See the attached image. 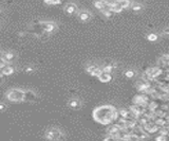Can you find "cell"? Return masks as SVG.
Segmentation results:
<instances>
[{
  "instance_id": "obj_2",
  "label": "cell",
  "mask_w": 169,
  "mask_h": 141,
  "mask_svg": "<svg viewBox=\"0 0 169 141\" xmlns=\"http://www.w3.org/2000/svg\"><path fill=\"white\" fill-rule=\"evenodd\" d=\"M44 139L47 141H63L66 139V134L61 129L56 126L49 127L44 132Z\"/></svg>"
},
{
  "instance_id": "obj_17",
  "label": "cell",
  "mask_w": 169,
  "mask_h": 141,
  "mask_svg": "<svg viewBox=\"0 0 169 141\" xmlns=\"http://www.w3.org/2000/svg\"><path fill=\"white\" fill-rule=\"evenodd\" d=\"M117 2L121 4L123 8H128L131 6V2H130V0H117Z\"/></svg>"
},
{
  "instance_id": "obj_4",
  "label": "cell",
  "mask_w": 169,
  "mask_h": 141,
  "mask_svg": "<svg viewBox=\"0 0 169 141\" xmlns=\"http://www.w3.org/2000/svg\"><path fill=\"white\" fill-rule=\"evenodd\" d=\"M86 71L89 74H91V76L98 78V76L102 74V70L100 69V67L97 64H88V65L86 66Z\"/></svg>"
},
{
  "instance_id": "obj_13",
  "label": "cell",
  "mask_w": 169,
  "mask_h": 141,
  "mask_svg": "<svg viewBox=\"0 0 169 141\" xmlns=\"http://www.w3.org/2000/svg\"><path fill=\"white\" fill-rule=\"evenodd\" d=\"M65 11L68 13V14H74V13L77 11V6H76V4H74V3H68L65 8Z\"/></svg>"
},
{
  "instance_id": "obj_1",
  "label": "cell",
  "mask_w": 169,
  "mask_h": 141,
  "mask_svg": "<svg viewBox=\"0 0 169 141\" xmlns=\"http://www.w3.org/2000/svg\"><path fill=\"white\" fill-rule=\"evenodd\" d=\"M119 112L112 105H102L96 107L92 112L94 121L99 124L108 125L114 120H116Z\"/></svg>"
},
{
  "instance_id": "obj_11",
  "label": "cell",
  "mask_w": 169,
  "mask_h": 141,
  "mask_svg": "<svg viewBox=\"0 0 169 141\" xmlns=\"http://www.w3.org/2000/svg\"><path fill=\"white\" fill-rule=\"evenodd\" d=\"M98 80L100 81L102 83H108L110 82L111 80H112V76H111V73H107V72H102V74H100L99 76H98Z\"/></svg>"
},
{
  "instance_id": "obj_26",
  "label": "cell",
  "mask_w": 169,
  "mask_h": 141,
  "mask_svg": "<svg viewBox=\"0 0 169 141\" xmlns=\"http://www.w3.org/2000/svg\"><path fill=\"white\" fill-rule=\"evenodd\" d=\"M119 112L123 118H128V117H129V114H128V112L126 109H121Z\"/></svg>"
},
{
  "instance_id": "obj_9",
  "label": "cell",
  "mask_w": 169,
  "mask_h": 141,
  "mask_svg": "<svg viewBox=\"0 0 169 141\" xmlns=\"http://www.w3.org/2000/svg\"><path fill=\"white\" fill-rule=\"evenodd\" d=\"M37 99V95H36L35 91L33 90H25L24 95V101L27 102H33Z\"/></svg>"
},
{
  "instance_id": "obj_10",
  "label": "cell",
  "mask_w": 169,
  "mask_h": 141,
  "mask_svg": "<svg viewBox=\"0 0 169 141\" xmlns=\"http://www.w3.org/2000/svg\"><path fill=\"white\" fill-rule=\"evenodd\" d=\"M15 72V67L11 64H8L5 67L1 68V74L3 76H11Z\"/></svg>"
},
{
  "instance_id": "obj_7",
  "label": "cell",
  "mask_w": 169,
  "mask_h": 141,
  "mask_svg": "<svg viewBox=\"0 0 169 141\" xmlns=\"http://www.w3.org/2000/svg\"><path fill=\"white\" fill-rule=\"evenodd\" d=\"M1 57L4 59L5 62H8V64L13 63L16 59V55L12 52V51H2L1 53Z\"/></svg>"
},
{
  "instance_id": "obj_22",
  "label": "cell",
  "mask_w": 169,
  "mask_h": 141,
  "mask_svg": "<svg viewBox=\"0 0 169 141\" xmlns=\"http://www.w3.org/2000/svg\"><path fill=\"white\" fill-rule=\"evenodd\" d=\"M147 39H148L149 42H155V40H158V35L154 33H150L147 35Z\"/></svg>"
},
{
  "instance_id": "obj_16",
  "label": "cell",
  "mask_w": 169,
  "mask_h": 141,
  "mask_svg": "<svg viewBox=\"0 0 169 141\" xmlns=\"http://www.w3.org/2000/svg\"><path fill=\"white\" fill-rule=\"evenodd\" d=\"M115 66L113 65V64H108V65H105L104 67L102 68V72H107V73H111L113 70V68H114Z\"/></svg>"
},
{
  "instance_id": "obj_15",
  "label": "cell",
  "mask_w": 169,
  "mask_h": 141,
  "mask_svg": "<svg viewBox=\"0 0 169 141\" xmlns=\"http://www.w3.org/2000/svg\"><path fill=\"white\" fill-rule=\"evenodd\" d=\"M78 16H80V18L82 19L83 21H88L90 18H91V14H90L89 12H87V11H83V12H80V14H78Z\"/></svg>"
},
{
  "instance_id": "obj_18",
  "label": "cell",
  "mask_w": 169,
  "mask_h": 141,
  "mask_svg": "<svg viewBox=\"0 0 169 141\" xmlns=\"http://www.w3.org/2000/svg\"><path fill=\"white\" fill-rule=\"evenodd\" d=\"M160 62H161L163 65H169V54H164L163 56L160 59Z\"/></svg>"
},
{
  "instance_id": "obj_20",
  "label": "cell",
  "mask_w": 169,
  "mask_h": 141,
  "mask_svg": "<svg viewBox=\"0 0 169 141\" xmlns=\"http://www.w3.org/2000/svg\"><path fill=\"white\" fill-rule=\"evenodd\" d=\"M102 13L106 17H108V18H111V17H113V15H114V12H113L112 10H104V11H102Z\"/></svg>"
},
{
  "instance_id": "obj_21",
  "label": "cell",
  "mask_w": 169,
  "mask_h": 141,
  "mask_svg": "<svg viewBox=\"0 0 169 141\" xmlns=\"http://www.w3.org/2000/svg\"><path fill=\"white\" fill-rule=\"evenodd\" d=\"M128 141H142V139H141V137L138 135L131 134V135H129V139H128Z\"/></svg>"
},
{
  "instance_id": "obj_29",
  "label": "cell",
  "mask_w": 169,
  "mask_h": 141,
  "mask_svg": "<svg viewBox=\"0 0 169 141\" xmlns=\"http://www.w3.org/2000/svg\"><path fill=\"white\" fill-rule=\"evenodd\" d=\"M6 106L5 104L3 103V102H1V104H0V109H1V112H4V110H5Z\"/></svg>"
},
{
  "instance_id": "obj_6",
  "label": "cell",
  "mask_w": 169,
  "mask_h": 141,
  "mask_svg": "<svg viewBox=\"0 0 169 141\" xmlns=\"http://www.w3.org/2000/svg\"><path fill=\"white\" fill-rule=\"evenodd\" d=\"M68 106H69L71 109L78 110V109H80V108H82L83 103H82V101H80V99H77V98H73V99L69 100V102H68Z\"/></svg>"
},
{
  "instance_id": "obj_27",
  "label": "cell",
  "mask_w": 169,
  "mask_h": 141,
  "mask_svg": "<svg viewBox=\"0 0 169 141\" xmlns=\"http://www.w3.org/2000/svg\"><path fill=\"white\" fill-rule=\"evenodd\" d=\"M143 8V6L141 5V4H133L132 5V10L134 11V12H138V11H141Z\"/></svg>"
},
{
  "instance_id": "obj_5",
  "label": "cell",
  "mask_w": 169,
  "mask_h": 141,
  "mask_svg": "<svg viewBox=\"0 0 169 141\" xmlns=\"http://www.w3.org/2000/svg\"><path fill=\"white\" fill-rule=\"evenodd\" d=\"M39 27L48 34L53 33L56 30V25L54 22H50V21H40Z\"/></svg>"
},
{
  "instance_id": "obj_12",
  "label": "cell",
  "mask_w": 169,
  "mask_h": 141,
  "mask_svg": "<svg viewBox=\"0 0 169 141\" xmlns=\"http://www.w3.org/2000/svg\"><path fill=\"white\" fill-rule=\"evenodd\" d=\"M136 87H138V90H140V91H148L149 89H150V85H149V83L145 82V81L138 83Z\"/></svg>"
},
{
  "instance_id": "obj_28",
  "label": "cell",
  "mask_w": 169,
  "mask_h": 141,
  "mask_svg": "<svg viewBox=\"0 0 169 141\" xmlns=\"http://www.w3.org/2000/svg\"><path fill=\"white\" fill-rule=\"evenodd\" d=\"M162 34H163V35H166V36H169V27L165 28V29L163 30V32H162Z\"/></svg>"
},
{
  "instance_id": "obj_14",
  "label": "cell",
  "mask_w": 169,
  "mask_h": 141,
  "mask_svg": "<svg viewBox=\"0 0 169 141\" xmlns=\"http://www.w3.org/2000/svg\"><path fill=\"white\" fill-rule=\"evenodd\" d=\"M111 10H112L114 13H121L124 8H122V5L119 3V2L115 1V2H111Z\"/></svg>"
},
{
  "instance_id": "obj_3",
  "label": "cell",
  "mask_w": 169,
  "mask_h": 141,
  "mask_svg": "<svg viewBox=\"0 0 169 141\" xmlns=\"http://www.w3.org/2000/svg\"><path fill=\"white\" fill-rule=\"evenodd\" d=\"M25 90L19 88H13L6 92V99L11 102H23L24 101Z\"/></svg>"
},
{
  "instance_id": "obj_19",
  "label": "cell",
  "mask_w": 169,
  "mask_h": 141,
  "mask_svg": "<svg viewBox=\"0 0 169 141\" xmlns=\"http://www.w3.org/2000/svg\"><path fill=\"white\" fill-rule=\"evenodd\" d=\"M104 141H119V136L108 135L107 137H105Z\"/></svg>"
},
{
  "instance_id": "obj_23",
  "label": "cell",
  "mask_w": 169,
  "mask_h": 141,
  "mask_svg": "<svg viewBox=\"0 0 169 141\" xmlns=\"http://www.w3.org/2000/svg\"><path fill=\"white\" fill-rule=\"evenodd\" d=\"M47 4H52V5H57V4H60L61 0H44Z\"/></svg>"
},
{
  "instance_id": "obj_25",
  "label": "cell",
  "mask_w": 169,
  "mask_h": 141,
  "mask_svg": "<svg viewBox=\"0 0 169 141\" xmlns=\"http://www.w3.org/2000/svg\"><path fill=\"white\" fill-rule=\"evenodd\" d=\"M34 70H35V68H34L33 66H28V67H25L24 69H23V71H24L25 73H33Z\"/></svg>"
},
{
  "instance_id": "obj_8",
  "label": "cell",
  "mask_w": 169,
  "mask_h": 141,
  "mask_svg": "<svg viewBox=\"0 0 169 141\" xmlns=\"http://www.w3.org/2000/svg\"><path fill=\"white\" fill-rule=\"evenodd\" d=\"M121 132H122V129L117 124L110 125V126L108 127V129H107L108 135H113V136H119V134H121Z\"/></svg>"
},
{
  "instance_id": "obj_24",
  "label": "cell",
  "mask_w": 169,
  "mask_h": 141,
  "mask_svg": "<svg viewBox=\"0 0 169 141\" xmlns=\"http://www.w3.org/2000/svg\"><path fill=\"white\" fill-rule=\"evenodd\" d=\"M125 76H127L128 79H132L135 76V71H134V70H127V71L125 72Z\"/></svg>"
}]
</instances>
